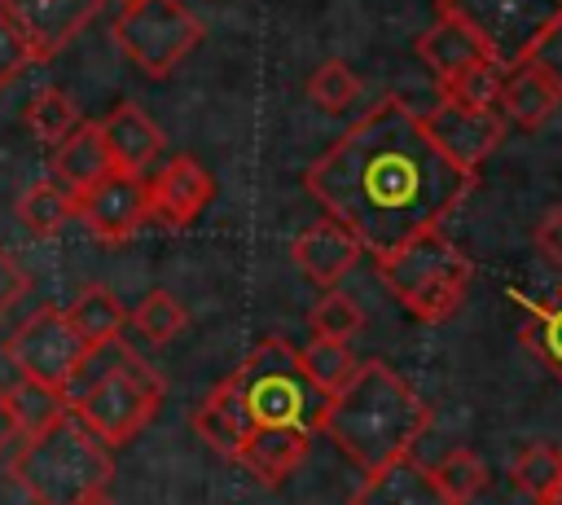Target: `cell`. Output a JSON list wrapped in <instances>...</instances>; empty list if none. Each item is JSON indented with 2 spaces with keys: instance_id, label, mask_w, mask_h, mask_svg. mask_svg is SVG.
Here are the masks:
<instances>
[{
  "instance_id": "cell-15",
  "label": "cell",
  "mask_w": 562,
  "mask_h": 505,
  "mask_svg": "<svg viewBox=\"0 0 562 505\" xmlns=\"http://www.w3.org/2000/svg\"><path fill=\"white\" fill-rule=\"evenodd\" d=\"M351 505H452V496L439 487L435 470H426L408 452V457L364 474V483L351 492Z\"/></svg>"
},
{
  "instance_id": "cell-19",
  "label": "cell",
  "mask_w": 562,
  "mask_h": 505,
  "mask_svg": "<svg viewBox=\"0 0 562 505\" xmlns=\"http://www.w3.org/2000/svg\"><path fill=\"white\" fill-rule=\"evenodd\" d=\"M110 167H114V162H110L105 136H101V123H92V119H79V123L70 127V136L53 145V180H57L66 193H75V198H79L83 189H92Z\"/></svg>"
},
{
  "instance_id": "cell-18",
  "label": "cell",
  "mask_w": 562,
  "mask_h": 505,
  "mask_svg": "<svg viewBox=\"0 0 562 505\" xmlns=\"http://www.w3.org/2000/svg\"><path fill=\"white\" fill-rule=\"evenodd\" d=\"M417 57H422V66L435 75V83H448V79L461 75L465 66L487 61L492 48L483 44V35H479L474 26H465V22L452 18V13H439L435 26H426V31L417 35Z\"/></svg>"
},
{
  "instance_id": "cell-11",
  "label": "cell",
  "mask_w": 562,
  "mask_h": 505,
  "mask_svg": "<svg viewBox=\"0 0 562 505\" xmlns=\"http://www.w3.org/2000/svg\"><path fill=\"white\" fill-rule=\"evenodd\" d=\"M75 215L83 220V228H88L97 242L119 246V242H127V237L149 220L145 180L132 176V171L110 167L92 189H83V193L75 198Z\"/></svg>"
},
{
  "instance_id": "cell-3",
  "label": "cell",
  "mask_w": 562,
  "mask_h": 505,
  "mask_svg": "<svg viewBox=\"0 0 562 505\" xmlns=\"http://www.w3.org/2000/svg\"><path fill=\"white\" fill-rule=\"evenodd\" d=\"M9 474L35 505H79L110 487L114 448L70 404H61L44 426L18 439Z\"/></svg>"
},
{
  "instance_id": "cell-7",
  "label": "cell",
  "mask_w": 562,
  "mask_h": 505,
  "mask_svg": "<svg viewBox=\"0 0 562 505\" xmlns=\"http://www.w3.org/2000/svg\"><path fill=\"white\" fill-rule=\"evenodd\" d=\"M114 44L140 75L162 79L202 44V22L180 0H136L119 9Z\"/></svg>"
},
{
  "instance_id": "cell-41",
  "label": "cell",
  "mask_w": 562,
  "mask_h": 505,
  "mask_svg": "<svg viewBox=\"0 0 562 505\" xmlns=\"http://www.w3.org/2000/svg\"><path fill=\"white\" fill-rule=\"evenodd\" d=\"M553 496H558V501H562V479H558V487H553Z\"/></svg>"
},
{
  "instance_id": "cell-20",
  "label": "cell",
  "mask_w": 562,
  "mask_h": 505,
  "mask_svg": "<svg viewBox=\"0 0 562 505\" xmlns=\"http://www.w3.org/2000/svg\"><path fill=\"white\" fill-rule=\"evenodd\" d=\"M189 426H193V435H198L202 444H211L220 457L237 461V448H241V439L250 435V417H246L241 400L233 395L228 378H220V382L206 391V400L193 408Z\"/></svg>"
},
{
  "instance_id": "cell-38",
  "label": "cell",
  "mask_w": 562,
  "mask_h": 505,
  "mask_svg": "<svg viewBox=\"0 0 562 505\" xmlns=\"http://www.w3.org/2000/svg\"><path fill=\"white\" fill-rule=\"evenodd\" d=\"M22 439V422H18V408H13V395L0 386V452H9L13 444Z\"/></svg>"
},
{
  "instance_id": "cell-30",
  "label": "cell",
  "mask_w": 562,
  "mask_h": 505,
  "mask_svg": "<svg viewBox=\"0 0 562 505\" xmlns=\"http://www.w3.org/2000/svg\"><path fill=\"white\" fill-rule=\"evenodd\" d=\"M509 474H514V487H522L531 501L553 496V487H558V479H562V448L531 444V448L518 452V461H514Z\"/></svg>"
},
{
  "instance_id": "cell-40",
  "label": "cell",
  "mask_w": 562,
  "mask_h": 505,
  "mask_svg": "<svg viewBox=\"0 0 562 505\" xmlns=\"http://www.w3.org/2000/svg\"><path fill=\"white\" fill-rule=\"evenodd\" d=\"M531 505H562L558 496H540V501H531Z\"/></svg>"
},
{
  "instance_id": "cell-25",
  "label": "cell",
  "mask_w": 562,
  "mask_h": 505,
  "mask_svg": "<svg viewBox=\"0 0 562 505\" xmlns=\"http://www.w3.org/2000/svg\"><path fill=\"white\" fill-rule=\"evenodd\" d=\"M299 360H303V369H307V378L325 391V395H334L351 373H356V351L347 347V338H325V334H312L303 347H299Z\"/></svg>"
},
{
  "instance_id": "cell-33",
  "label": "cell",
  "mask_w": 562,
  "mask_h": 505,
  "mask_svg": "<svg viewBox=\"0 0 562 505\" xmlns=\"http://www.w3.org/2000/svg\"><path fill=\"white\" fill-rule=\"evenodd\" d=\"M518 61H527L531 70H540V75L562 92V13H558L553 22H544V26L531 35V44L518 53Z\"/></svg>"
},
{
  "instance_id": "cell-42",
  "label": "cell",
  "mask_w": 562,
  "mask_h": 505,
  "mask_svg": "<svg viewBox=\"0 0 562 505\" xmlns=\"http://www.w3.org/2000/svg\"><path fill=\"white\" fill-rule=\"evenodd\" d=\"M114 4H119V9H127V4H136V0H114Z\"/></svg>"
},
{
  "instance_id": "cell-23",
  "label": "cell",
  "mask_w": 562,
  "mask_h": 505,
  "mask_svg": "<svg viewBox=\"0 0 562 505\" xmlns=\"http://www.w3.org/2000/svg\"><path fill=\"white\" fill-rule=\"evenodd\" d=\"M13 215H18L31 233H40V237L61 233V228L75 220V193H66L57 180H35V184L18 198Z\"/></svg>"
},
{
  "instance_id": "cell-21",
  "label": "cell",
  "mask_w": 562,
  "mask_h": 505,
  "mask_svg": "<svg viewBox=\"0 0 562 505\" xmlns=\"http://www.w3.org/2000/svg\"><path fill=\"white\" fill-rule=\"evenodd\" d=\"M558 101H562V92L540 70H531L527 61H509L505 66V83H501V101H496V110L505 114V123L540 127L558 110Z\"/></svg>"
},
{
  "instance_id": "cell-14",
  "label": "cell",
  "mask_w": 562,
  "mask_h": 505,
  "mask_svg": "<svg viewBox=\"0 0 562 505\" xmlns=\"http://www.w3.org/2000/svg\"><path fill=\"white\" fill-rule=\"evenodd\" d=\"M360 255H364V250H360L356 233H351L347 224H338L334 215H321L316 224L299 228L294 242H290V259H294L299 272H303L307 281H316L321 290H334V285L356 268Z\"/></svg>"
},
{
  "instance_id": "cell-12",
  "label": "cell",
  "mask_w": 562,
  "mask_h": 505,
  "mask_svg": "<svg viewBox=\"0 0 562 505\" xmlns=\"http://www.w3.org/2000/svg\"><path fill=\"white\" fill-rule=\"evenodd\" d=\"M105 0H0V9L13 18V26L26 35L35 61L57 57L97 13Z\"/></svg>"
},
{
  "instance_id": "cell-4",
  "label": "cell",
  "mask_w": 562,
  "mask_h": 505,
  "mask_svg": "<svg viewBox=\"0 0 562 505\" xmlns=\"http://www.w3.org/2000/svg\"><path fill=\"white\" fill-rule=\"evenodd\" d=\"M228 386L241 400L250 426H299L316 435L325 422L329 395L307 378L299 347L277 334L255 343V351L228 373Z\"/></svg>"
},
{
  "instance_id": "cell-16",
  "label": "cell",
  "mask_w": 562,
  "mask_h": 505,
  "mask_svg": "<svg viewBox=\"0 0 562 505\" xmlns=\"http://www.w3.org/2000/svg\"><path fill=\"white\" fill-rule=\"evenodd\" d=\"M101 123V136H105V149H110V162L119 171H132V176H145L149 162L158 158L162 149V127L136 105V101H119Z\"/></svg>"
},
{
  "instance_id": "cell-24",
  "label": "cell",
  "mask_w": 562,
  "mask_h": 505,
  "mask_svg": "<svg viewBox=\"0 0 562 505\" xmlns=\"http://www.w3.org/2000/svg\"><path fill=\"white\" fill-rule=\"evenodd\" d=\"M22 123H26V132L40 141V145H57V141H66L70 136V127L79 123V105L70 101V92H61V88H40L31 101H26V110H22Z\"/></svg>"
},
{
  "instance_id": "cell-31",
  "label": "cell",
  "mask_w": 562,
  "mask_h": 505,
  "mask_svg": "<svg viewBox=\"0 0 562 505\" xmlns=\"http://www.w3.org/2000/svg\"><path fill=\"white\" fill-rule=\"evenodd\" d=\"M435 479H439V487L452 496V505H465V501H474V496L487 487V465H483L470 448H452V452L439 461Z\"/></svg>"
},
{
  "instance_id": "cell-17",
  "label": "cell",
  "mask_w": 562,
  "mask_h": 505,
  "mask_svg": "<svg viewBox=\"0 0 562 505\" xmlns=\"http://www.w3.org/2000/svg\"><path fill=\"white\" fill-rule=\"evenodd\" d=\"M312 435L299 426H250V435L237 448V461L263 483V487H281L307 457Z\"/></svg>"
},
{
  "instance_id": "cell-9",
  "label": "cell",
  "mask_w": 562,
  "mask_h": 505,
  "mask_svg": "<svg viewBox=\"0 0 562 505\" xmlns=\"http://www.w3.org/2000/svg\"><path fill=\"white\" fill-rule=\"evenodd\" d=\"M435 13H452L483 35L505 66L531 44V35L562 13V0H435Z\"/></svg>"
},
{
  "instance_id": "cell-8",
  "label": "cell",
  "mask_w": 562,
  "mask_h": 505,
  "mask_svg": "<svg viewBox=\"0 0 562 505\" xmlns=\"http://www.w3.org/2000/svg\"><path fill=\"white\" fill-rule=\"evenodd\" d=\"M88 351L92 347L75 334V325L66 321V307H40L4 343V356L13 360V369L26 382H40V386L57 391L61 400H66V386L79 373V364H83Z\"/></svg>"
},
{
  "instance_id": "cell-2",
  "label": "cell",
  "mask_w": 562,
  "mask_h": 505,
  "mask_svg": "<svg viewBox=\"0 0 562 505\" xmlns=\"http://www.w3.org/2000/svg\"><path fill=\"white\" fill-rule=\"evenodd\" d=\"M426 426H430L426 400L382 360L356 364V373L329 395L321 422V430L360 474H373L408 457Z\"/></svg>"
},
{
  "instance_id": "cell-37",
  "label": "cell",
  "mask_w": 562,
  "mask_h": 505,
  "mask_svg": "<svg viewBox=\"0 0 562 505\" xmlns=\"http://www.w3.org/2000/svg\"><path fill=\"white\" fill-rule=\"evenodd\" d=\"M26 285H31L26 268H22V263H18V259H13V255L0 246V316H4V312H9V307L22 299V294H26Z\"/></svg>"
},
{
  "instance_id": "cell-26",
  "label": "cell",
  "mask_w": 562,
  "mask_h": 505,
  "mask_svg": "<svg viewBox=\"0 0 562 505\" xmlns=\"http://www.w3.org/2000/svg\"><path fill=\"white\" fill-rule=\"evenodd\" d=\"M522 343L531 347V356L553 373L562 378V285L553 290V299L536 303L522 321Z\"/></svg>"
},
{
  "instance_id": "cell-35",
  "label": "cell",
  "mask_w": 562,
  "mask_h": 505,
  "mask_svg": "<svg viewBox=\"0 0 562 505\" xmlns=\"http://www.w3.org/2000/svg\"><path fill=\"white\" fill-rule=\"evenodd\" d=\"M26 66H35V53H31L26 35L13 26V18L0 9V88H9Z\"/></svg>"
},
{
  "instance_id": "cell-13",
  "label": "cell",
  "mask_w": 562,
  "mask_h": 505,
  "mask_svg": "<svg viewBox=\"0 0 562 505\" xmlns=\"http://www.w3.org/2000/svg\"><path fill=\"white\" fill-rule=\"evenodd\" d=\"M149 193V215L167 228H189L215 198V180L211 171L193 158V154H176L162 162V171L145 184Z\"/></svg>"
},
{
  "instance_id": "cell-27",
  "label": "cell",
  "mask_w": 562,
  "mask_h": 505,
  "mask_svg": "<svg viewBox=\"0 0 562 505\" xmlns=\"http://www.w3.org/2000/svg\"><path fill=\"white\" fill-rule=\"evenodd\" d=\"M501 83H505V61L501 57H487V61L465 66L448 83H439V97L443 101H457V105H470V110H496Z\"/></svg>"
},
{
  "instance_id": "cell-5",
  "label": "cell",
  "mask_w": 562,
  "mask_h": 505,
  "mask_svg": "<svg viewBox=\"0 0 562 505\" xmlns=\"http://www.w3.org/2000/svg\"><path fill=\"white\" fill-rule=\"evenodd\" d=\"M373 263H378V277L386 281V290L426 325L448 321L461 307L470 277H474V263L439 224L408 237L391 255H378Z\"/></svg>"
},
{
  "instance_id": "cell-39",
  "label": "cell",
  "mask_w": 562,
  "mask_h": 505,
  "mask_svg": "<svg viewBox=\"0 0 562 505\" xmlns=\"http://www.w3.org/2000/svg\"><path fill=\"white\" fill-rule=\"evenodd\" d=\"M79 505H114L105 492H97V496H88V501H79Z\"/></svg>"
},
{
  "instance_id": "cell-34",
  "label": "cell",
  "mask_w": 562,
  "mask_h": 505,
  "mask_svg": "<svg viewBox=\"0 0 562 505\" xmlns=\"http://www.w3.org/2000/svg\"><path fill=\"white\" fill-rule=\"evenodd\" d=\"M13 395V408H18V422H22V435H31L35 426H44L66 400L57 395V391H48V386H40V382H18V391H9Z\"/></svg>"
},
{
  "instance_id": "cell-36",
  "label": "cell",
  "mask_w": 562,
  "mask_h": 505,
  "mask_svg": "<svg viewBox=\"0 0 562 505\" xmlns=\"http://www.w3.org/2000/svg\"><path fill=\"white\" fill-rule=\"evenodd\" d=\"M531 237H536V250H540L553 268H562V202L540 215V224H536Z\"/></svg>"
},
{
  "instance_id": "cell-1",
  "label": "cell",
  "mask_w": 562,
  "mask_h": 505,
  "mask_svg": "<svg viewBox=\"0 0 562 505\" xmlns=\"http://www.w3.org/2000/svg\"><path fill=\"white\" fill-rule=\"evenodd\" d=\"M303 184L378 259L443 224L474 176L439 154L417 110L382 97L303 171Z\"/></svg>"
},
{
  "instance_id": "cell-28",
  "label": "cell",
  "mask_w": 562,
  "mask_h": 505,
  "mask_svg": "<svg viewBox=\"0 0 562 505\" xmlns=\"http://www.w3.org/2000/svg\"><path fill=\"white\" fill-rule=\"evenodd\" d=\"M127 321L140 329L145 343L162 347V343H171V338L189 325V312H184V303H180L171 290H149V294L127 312Z\"/></svg>"
},
{
  "instance_id": "cell-6",
  "label": "cell",
  "mask_w": 562,
  "mask_h": 505,
  "mask_svg": "<svg viewBox=\"0 0 562 505\" xmlns=\"http://www.w3.org/2000/svg\"><path fill=\"white\" fill-rule=\"evenodd\" d=\"M158 404H162V373H154L136 351H127L119 343H114V360L88 386H79V395L70 400V408L110 448L132 444L149 426Z\"/></svg>"
},
{
  "instance_id": "cell-32",
  "label": "cell",
  "mask_w": 562,
  "mask_h": 505,
  "mask_svg": "<svg viewBox=\"0 0 562 505\" xmlns=\"http://www.w3.org/2000/svg\"><path fill=\"white\" fill-rule=\"evenodd\" d=\"M307 321H312V334H325V338H351V334L364 325V312H360V303H356L351 294H342V290L334 285V290H325V294L312 303Z\"/></svg>"
},
{
  "instance_id": "cell-10",
  "label": "cell",
  "mask_w": 562,
  "mask_h": 505,
  "mask_svg": "<svg viewBox=\"0 0 562 505\" xmlns=\"http://www.w3.org/2000/svg\"><path fill=\"white\" fill-rule=\"evenodd\" d=\"M422 123H426V136L439 145V154L448 162H457L465 176H479V167L505 141V127H509L501 110H470V105H457L443 97L435 110L422 114Z\"/></svg>"
},
{
  "instance_id": "cell-22",
  "label": "cell",
  "mask_w": 562,
  "mask_h": 505,
  "mask_svg": "<svg viewBox=\"0 0 562 505\" xmlns=\"http://www.w3.org/2000/svg\"><path fill=\"white\" fill-rule=\"evenodd\" d=\"M66 321L75 325V334L88 343V347H101V343H114L127 325V307L119 303V294L110 285H83L70 307H66Z\"/></svg>"
},
{
  "instance_id": "cell-29",
  "label": "cell",
  "mask_w": 562,
  "mask_h": 505,
  "mask_svg": "<svg viewBox=\"0 0 562 505\" xmlns=\"http://www.w3.org/2000/svg\"><path fill=\"white\" fill-rule=\"evenodd\" d=\"M356 97H360V79H356V70H351L347 61H338V57L321 61V66L307 75V101H312L316 110H325V114L347 110Z\"/></svg>"
}]
</instances>
